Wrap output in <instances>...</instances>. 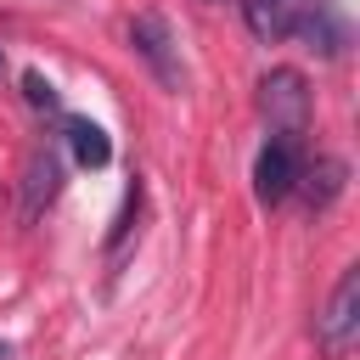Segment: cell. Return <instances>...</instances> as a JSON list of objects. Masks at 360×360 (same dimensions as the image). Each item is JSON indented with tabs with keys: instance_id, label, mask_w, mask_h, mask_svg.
<instances>
[{
	"instance_id": "obj_5",
	"label": "cell",
	"mask_w": 360,
	"mask_h": 360,
	"mask_svg": "<svg viewBox=\"0 0 360 360\" xmlns=\"http://www.w3.org/2000/svg\"><path fill=\"white\" fill-rule=\"evenodd\" d=\"M292 34H304L309 51H321V56L332 62V56H343V45H349V17H343L338 0H304Z\"/></svg>"
},
{
	"instance_id": "obj_9",
	"label": "cell",
	"mask_w": 360,
	"mask_h": 360,
	"mask_svg": "<svg viewBox=\"0 0 360 360\" xmlns=\"http://www.w3.org/2000/svg\"><path fill=\"white\" fill-rule=\"evenodd\" d=\"M343 174H349V169H343V158H321L315 169L304 163V174H298V186L309 191V208H326V202H332V197L343 191Z\"/></svg>"
},
{
	"instance_id": "obj_4",
	"label": "cell",
	"mask_w": 360,
	"mask_h": 360,
	"mask_svg": "<svg viewBox=\"0 0 360 360\" xmlns=\"http://www.w3.org/2000/svg\"><path fill=\"white\" fill-rule=\"evenodd\" d=\"M129 45H135V56L158 73V84L180 90V56H174V39H169V22H163V17L141 11V17L129 22Z\"/></svg>"
},
{
	"instance_id": "obj_12",
	"label": "cell",
	"mask_w": 360,
	"mask_h": 360,
	"mask_svg": "<svg viewBox=\"0 0 360 360\" xmlns=\"http://www.w3.org/2000/svg\"><path fill=\"white\" fill-rule=\"evenodd\" d=\"M0 68H6V51H0Z\"/></svg>"
},
{
	"instance_id": "obj_8",
	"label": "cell",
	"mask_w": 360,
	"mask_h": 360,
	"mask_svg": "<svg viewBox=\"0 0 360 360\" xmlns=\"http://www.w3.org/2000/svg\"><path fill=\"white\" fill-rule=\"evenodd\" d=\"M68 146H73V158H79L84 169H107V163H112V141H107V129L90 124V118H68Z\"/></svg>"
},
{
	"instance_id": "obj_6",
	"label": "cell",
	"mask_w": 360,
	"mask_h": 360,
	"mask_svg": "<svg viewBox=\"0 0 360 360\" xmlns=\"http://www.w3.org/2000/svg\"><path fill=\"white\" fill-rule=\"evenodd\" d=\"M56 191H62V163H56L51 146H39V152L28 158V169H22V219H39V208H45Z\"/></svg>"
},
{
	"instance_id": "obj_1",
	"label": "cell",
	"mask_w": 360,
	"mask_h": 360,
	"mask_svg": "<svg viewBox=\"0 0 360 360\" xmlns=\"http://www.w3.org/2000/svg\"><path fill=\"white\" fill-rule=\"evenodd\" d=\"M315 343L326 360H343L360 343V264H349L326 298V309L315 315Z\"/></svg>"
},
{
	"instance_id": "obj_2",
	"label": "cell",
	"mask_w": 360,
	"mask_h": 360,
	"mask_svg": "<svg viewBox=\"0 0 360 360\" xmlns=\"http://www.w3.org/2000/svg\"><path fill=\"white\" fill-rule=\"evenodd\" d=\"M298 174H304V135H270L253 158V197L276 208L298 191Z\"/></svg>"
},
{
	"instance_id": "obj_11",
	"label": "cell",
	"mask_w": 360,
	"mask_h": 360,
	"mask_svg": "<svg viewBox=\"0 0 360 360\" xmlns=\"http://www.w3.org/2000/svg\"><path fill=\"white\" fill-rule=\"evenodd\" d=\"M0 360H11V343H0Z\"/></svg>"
},
{
	"instance_id": "obj_10",
	"label": "cell",
	"mask_w": 360,
	"mask_h": 360,
	"mask_svg": "<svg viewBox=\"0 0 360 360\" xmlns=\"http://www.w3.org/2000/svg\"><path fill=\"white\" fill-rule=\"evenodd\" d=\"M22 90H28V101H34V107H45V112H51V107L62 101V96H56V84H51L45 73H34V68L22 73Z\"/></svg>"
},
{
	"instance_id": "obj_7",
	"label": "cell",
	"mask_w": 360,
	"mask_h": 360,
	"mask_svg": "<svg viewBox=\"0 0 360 360\" xmlns=\"http://www.w3.org/2000/svg\"><path fill=\"white\" fill-rule=\"evenodd\" d=\"M298 11H304V0H242V17H248V28L259 34V39H287L292 28H298Z\"/></svg>"
},
{
	"instance_id": "obj_3",
	"label": "cell",
	"mask_w": 360,
	"mask_h": 360,
	"mask_svg": "<svg viewBox=\"0 0 360 360\" xmlns=\"http://www.w3.org/2000/svg\"><path fill=\"white\" fill-rule=\"evenodd\" d=\"M259 107H264L270 135H304V129H309V84H304V73H298V68L264 73Z\"/></svg>"
}]
</instances>
